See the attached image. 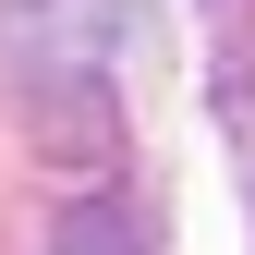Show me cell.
Wrapping results in <instances>:
<instances>
[{"instance_id":"cell-1","label":"cell","mask_w":255,"mask_h":255,"mask_svg":"<svg viewBox=\"0 0 255 255\" xmlns=\"http://www.w3.org/2000/svg\"><path fill=\"white\" fill-rule=\"evenodd\" d=\"M24 146L49 170H110L122 158V85L85 73V61H37L24 73Z\"/></svg>"},{"instance_id":"cell-2","label":"cell","mask_w":255,"mask_h":255,"mask_svg":"<svg viewBox=\"0 0 255 255\" xmlns=\"http://www.w3.org/2000/svg\"><path fill=\"white\" fill-rule=\"evenodd\" d=\"M49 255H146V219L122 207V195H98V207H73L49 231Z\"/></svg>"},{"instance_id":"cell-3","label":"cell","mask_w":255,"mask_h":255,"mask_svg":"<svg viewBox=\"0 0 255 255\" xmlns=\"http://www.w3.org/2000/svg\"><path fill=\"white\" fill-rule=\"evenodd\" d=\"M207 12H219V61L255 73V0H207Z\"/></svg>"},{"instance_id":"cell-4","label":"cell","mask_w":255,"mask_h":255,"mask_svg":"<svg viewBox=\"0 0 255 255\" xmlns=\"http://www.w3.org/2000/svg\"><path fill=\"white\" fill-rule=\"evenodd\" d=\"M0 12H37V0H0Z\"/></svg>"}]
</instances>
